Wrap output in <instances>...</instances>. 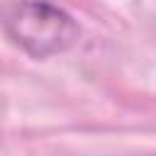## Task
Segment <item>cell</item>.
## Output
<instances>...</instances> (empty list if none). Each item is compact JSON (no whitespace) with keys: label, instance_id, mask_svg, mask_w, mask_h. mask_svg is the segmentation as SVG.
<instances>
[{"label":"cell","instance_id":"6da1fadb","mask_svg":"<svg viewBox=\"0 0 156 156\" xmlns=\"http://www.w3.org/2000/svg\"><path fill=\"white\" fill-rule=\"evenodd\" d=\"M5 37L32 58H49L78 39L76 20L46 0H12L2 10Z\"/></svg>","mask_w":156,"mask_h":156}]
</instances>
